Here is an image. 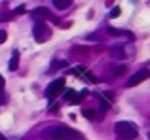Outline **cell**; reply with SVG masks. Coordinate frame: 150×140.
Here are the masks:
<instances>
[{
    "instance_id": "1",
    "label": "cell",
    "mask_w": 150,
    "mask_h": 140,
    "mask_svg": "<svg viewBox=\"0 0 150 140\" xmlns=\"http://www.w3.org/2000/svg\"><path fill=\"white\" fill-rule=\"evenodd\" d=\"M44 136L50 140H86L84 134L65 125H55L44 131Z\"/></svg>"
},
{
    "instance_id": "2",
    "label": "cell",
    "mask_w": 150,
    "mask_h": 140,
    "mask_svg": "<svg viewBox=\"0 0 150 140\" xmlns=\"http://www.w3.org/2000/svg\"><path fill=\"white\" fill-rule=\"evenodd\" d=\"M114 133L124 140H133L139 134V129H137L131 121H118L116 125H114Z\"/></svg>"
},
{
    "instance_id": "3",
    "label": "cell",
    "mask_w": 150,
    "mask_h": 140,
    "mask_svg": "<svg viewBox=\"0 0 150 140\" xmlns=\"http://www.w3.org/2000/svg\"><path fill=\"white\" fill-rule=\"evenodd\" d=\"M33 34H34V40L38 42V44H44L46 40H50V36H51V29L46 23H36L34 25V30H33Z\"/></svg>"
},
{
    "instance_id": "4",
    "label": "cell",
    "mask_w": 150,
    "mask_h": 140,
    "mask_svg": "<svg viewBox=\"0 0 150 140\" xmlns=\"http://www.w3.org/2000/svg\"><path fill=\"white\" fill-rule=\"evenodd\" d=\"M65 81H67L65 78H57V80H53L48 85V89H46V97L51 100V99H55L59 93H63V91H65Z\"/></svg>"
},
{
    "instance_id": "5",
    "label": "cell",
    "mask_w": 150,
    "mask_h": 140,
    "mask_svg": "<svg viewBox=\"0 0 150 140\" xmlns=\"http://www.w3.org/2000/svg\"><path fill=\"white\" fill-rule=\"evenodd\" d=\"M148 76H150V72L143 68V70H139L137 74H133V76L129 78L127 81H125V85H127V87H133V85H137V83H141V81H144Z\"/></svg>"
},
{
    "instance_id": "6",
    "label": "cell",
    "mask_w": 150,
    "mask_h": 140,
    "mask_svg": "<svg viewBox=\"0 0 150 140\" xmlns=\"http://www.w3.org/2000/svg\"><path fill=\"white\" fill-rule=\"evenodd\" d=\"M30 13H33V17H34V19H42V23H44L46 19H51V13H50V10H48V8H44V6H40V8H34V10L30 11Z\"/></svg>"
},
{
    "instance_id": "7",
    "label": "cell",
    "mask_w": 150,
    "mask_h": 140,
    "mask_svg": "<svg viewBox=\"0 0 150 140\" xmlns=\"http://www.w3.org/2000/svg\"><path fill=\"white\" fill-rule=\"evenodd\" d=\"M88 95V91H82V93H76L74 89H67L65 91V99L67 100H72V102H82V99Z\"/></svg>"
},
{
    "instance_id": "8",
    "label": "cell",
    "mask_w": 150,
    "mask_h": 140,
    "mask_svg": "<svg viewBox=\"0 0 150 140\" xmlns=\"http://www.w3.org/2000/svg\"><path fill=\"white\" fill-rule=\"evenodd\" d=\"M110 57L116 59V61L125 59V49L122 48V46H112V48H110Z\"/></svg>"
},
{
    "instance_id": "9",
    "label": "cell",
    "mask_w": 150,
    "mask_h": 140,
    "mask_svg": "<svg viewBox=\"0 0 150 140\" xmlns=\"http://www.w3.org/2000/svg\"><path fill=\"white\" fill-rule=\"evenodd\" d=\"M108 34H112V36H125V38H129V40H133V34L131 32H127V30H124V29H114V27H108Z\"/></svg>"
},
{
    "instance_id": "10",
    "label": "cell",
    "mask_w": 150,
    "mask_h": 140,
    "mask_svg": "<svg viewBox=\"0 0 150 140\" xmlns=\"http://www.w3.org/2000/svg\"><path fill=\"white\" fill-rule=\"evenodd\" d=\"M17 66H19V51H13V53H11V59H10L8 68L13 72V70H17Z\"/></svg>"
},
{
    "instance_id": "11",
    "label": "cell",
    "mask_w": 150,
    "mask_h": 140,
    "mask_svg": "<svg viewBox=\"0 0 150 140\" xmlns=\"http://www.w3.org/2000/svg\"><path fill=\"white\" fill-rule=\"evenodd\" d=\"M70 4H72V0H53V6L57 10H67V8H70Z\"/></svg>"
},
{
    "instance_id": "12",
    "label": "cell",
    "mask_w": 150,
    "mask_h": 140,
    "mask_svg": "<svg viewBox=\"0 0 150 140\" xmlns=\"http://www.w3.org/2000/svg\"><path fill=\"white\" fill-rule=\"evenodd\" d=\"M82 114H84L88 119H95V112H93V108H82Z\"/></svg>"
},
{
    "instance_id": "13",
    "label": "cell",
    "mask_w": 150,
    "mask_h": 140,
    "mask_svg": "<svg viewBox=\"0 0 150 140\" xmlns=\"http://www.w3.org/2000/svg\"><path fill=\"white\" fill-rule=\"evenodd\" d=\"M67 66V61H55L53 64H51V70H57V68H65Z\"/></svg>"
},
{
    "instance_id": "14",
    "label": "cell",
    "mask_w": 150,
    "mask_h": 140,
    "mask_svg": "<svg viewBox=\"0 0 150 140\" xmlns=\"http://www.w3.org/2000/svg\"><path fill=\"white\" fill-rule=\"evenodd\" d=\"M122 13V10H120V6H116V8H112L110 10V17H118V15Z\"/></svg>"
},
{
    "instance_id": "15",
    "label": "cell",
    "mask_w": 150,
    "mask_h": 140,
    "mask_svg": "<svg viewBox=\"0 0 150 140\" xmlns=\"http://www.w3.org/2000/svg\"><path fill=\"white\" fill-rule=\"evenodd\" d=\"M11 17H15L13 11H11V13H2V15H0V21H10Z\"/></svg>"
},
{
    "instance_id": "16",
    "label": "cell",
    "mask_w": 150,
    "mask_h": 140,
    "mask_svg": "<svg viewBox=\"0 0 150 140\" xmlns=\"http://www.w3.org/2000/svg\"><path fill=\"white\" fill-rule=\"evenodd\" d=\"M84 76H86V78H88V80H91V81H93V83H97V78H95V76H93V74H91V72H86V74H84Z\"/></svg>"
},
{
    "instance_id": "17",
    "label": "cell",
    "mask_w": 150,
    "mask_h": 140,
    "mask_svg": "<svg viewBox=\"0 0 150 140\" xmlns=\"http://www.w3.org/2000/svg\"><path fill=\"white\" fill-rule=\"evenodd\" d=\"M6 38H8L6 30H0V44H4V42H6Z\"/></svg>"
},
{
    "instance_id": "18",
    "label": "cell",
    "mask_w": 150,
    "mask_h": 140,
    "mask_svg": "<svg viewBox=\"0 0 150 140\" xmlns=\"http://www.w3.org/2000/svg\"><path fill=\"white\" fill-rule=\"evenodd\" d=\"M125 70H127L125 66H116V68H114V74H124Z\"/></svg>"
},
{
    "instance_id": "19",
    "label": "cell",
    "mask_w": 150,
    "mask_h": 140,
    "mask_svg": "<svg viewBox=\"0 0 150 140\" xmlns=\"http://www.w3.org/2000/svg\"><path fill=\"white\" fill-rule=\"evenodd\" d=\"M99 34H88V36H86V40H99Z\"/></svg>"
},
{
    "instance_id": "20",
    "label": "cell",
    "mask_w": 150,
    "mask_h": 140,
    "mask_svg": "<svg viewBox=\"0 0 150 140\" xmlns=\"http://www.w3.org/2000/svg\"><path fill=\"white\" fill-rule=\"evenodd\" d=\"M2 87H4V78L0 76V91H2Z\"/></svg>"
},
{
    "instance_id": "21",
    "label": "cell",
    "mask_w": 150,
    "mask_h": 140,
    "mask_svg": "<svg viewBox=\"0 0 150 140\" xmlns=\"http://www.w3.org/2000/svg\"><path fill=\"white\" fill-rule=\"evenodd\" d=\"M0 140H6V136H2V134H0Z\"/></svg>"
},
{
    "instance_id": "22",
    "label": "cell",
    "mask_w": 150,
    "mask_h": 140,
    "mask_svg": "<svg viewBox=\"0 0 150 140\" xmlns=\"http://www.w3.org/2000/svg\"><path fill=\"white\" fill-rule=\"evenodd\" d=\"M148 140H150V133H148Z\"/></svg>"
}]
</instances>
